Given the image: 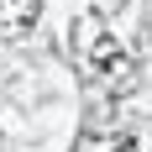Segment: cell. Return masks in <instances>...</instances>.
Masks as SVG:
<instances>
[{
    "mask_svg": "<svg viewBox=\"0 0 152 152\" xmlns=\"http://www.w3.org/2000/svg\"><path fill=\"white\" fill-rule=\"evenodd\" d=\"M42 16V0H0V37H21Z\"/></svg>",
    "mask_w": 152,
    "mask_h": 152,
    "instance_id": "6da1fadb",
    "label": "cell"
},
{
    "mask_svg": "<svg viewBox=\"0 0 152 152\" xmlns=\"http://www.w3.org/2000/svg\"><path fill=\"white\" fill-rule=\"evenodd\" d=\"M105 152H137V142H131V137H121V142H110Z\"/></svg>",
    "mask_w": 152,
    "mask_h": 152,
    "instance_id": "7a4b0ae2",
    "label": "cell"
},
{
    "mask_svg": "<svg viewBox=\"0 0 152 152\" xmlns=\"http://www.w3.org/2000/svg\"><path fill=\"white\" fill-rule=\"evenodd\" d=\"M105 5H126V0H105Z\"/></svg>",
    "mask_w": 152,
    "mask_h": 152,
    "instance_id": "3957f363",
    "label": "cell"
}]
</instances>
